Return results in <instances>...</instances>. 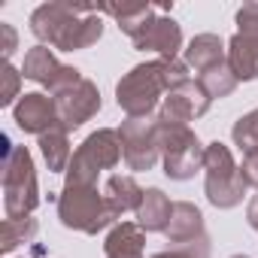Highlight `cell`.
<instances>
[{
  "label": "cell",
  "mask_w": 258,
  "mask_h": 258,
  "mask_svg": "<svg viewBox=\"0 0 258 258\" xmlns=\"http://www.w3.org/2000/svg\"><path fill=\"white\" fill-rule=\"evenodd\" d=\"M31 34L40 46L61 52H82L103 37V19L97 4H70V0H49L40 4L28 19Z\"/></svg>",
  "instance_id": "6da1fadb"
},
{
  "label": "cell",
  "mask_w": 258,
  "mask_h": 258,
  "mask_svg": "<svg viewBox=\"0 0 258 258\" xmlns=\"http://www.w3.org/2000/svg\"><path fill=\"white\" fill-rule=\"evenodd\" d=\"M188 64L185 61H146L131 67L118 82H115V103L127 118H149L158 115V103H164L167 91L188 82Z\"/></svg>",
  "instance_id": "7a4b0ae2"
},
{
  "label": "cell",
  "mask_w": 258,
  "mask_h": 258,
  "mask_svg": "<svg viewBox=\"0 0 258 258\" xmlns=\"http://www.w3.org/2000/svg\"><path fill=\"white\" fill-rule=\"evenodd\" d=\"M118 213L109 207L106 195L97 191V185H70L64 182L61 195H58V222L67 231H79V234H100L109 225H115Z\"/></svg>",
  "instance_id": "3957f363"
},
{
  "label": "cell",
  "mask_w": 258,
  "mask_h": 258,
  "mask_svg": "<svg viewBox=\"0 0 258 258\" xmlns=\"http://www.w3.org/2000/svg\"><path fill=\"white\" fill-rule=\"evenodd\" d=\"M124 158V149H121V137H118V127H97L94 134H88L79 149L73 152L70 158V167H67V179L70 185H97V176L103 170H112L118 167V161Z\"/></svg>",
  "instance_id": "277c9868"
},
{
  "label": "cell",
  "mask_w": 258,
  "mask_h": 258,
  "mask_svg": "<svg viewBox=\"0 0 258 258\" xmlns=\"http://www.w3.org/2000/svg\"><path fill=\"white\" fill-rule=\"evenodd\" d=\"M249 185L240 173V164L234 161L231 149L219 140L207 143L204 152V195L216 210H234L243 204Z\"/></svg>",
  "instance_id": "5b68a950"
},
{
  "label": "cell",
  "mask_w": 258,
  "mask_h": 258,
  "mask_svg": "<svg viewBox=\"0 0 258 258\" xmlns=\"http://www.w3.org/2000/svg\"><path fill=\"white\" fill-rule=\"evenodd\" d=\"M158 149H161L164 173L173 182L195 179V173L204 170L207 146L198 140V134L188 124H173V121H161L158 118Z\"/></svg>",
  "instance_id": "8992f818"
},
{
  "label": "cell",
  "mask_w": 258,
  "mask_h": 258,
  "mask_svg": "<svg viewBox=\"0 0 258 258\" xmlns=\"http://www.w3.org/2000/svg\"><path fill=\"white\" fill-rule=\"evenodd\" d=\"M40 185L37 170L28 146H16L10 158H4V213L7 219H25L34 216L40 207Z\"/></svg>",
  "instance_id": "52a82bcc"
},
{
  "label": "cell",
  "mask_w": 258,
  "mask_h": 258,
  "mask_svg": "<svg viewBox=\"0 0 258 258\" xmlns=\"http://www.w3.org/2000/svg\"><path fill=\"white\" fill-rule=\"evenodd\" d=\"M118 137H121L127 170L146 173V170H152L161 161V149H158V115L124 118L118 124Z\"/></svg>",
  "instance_id": "ba28073f"
},
{
  "label": "cell",
  "mask_w": 258,
  "mask_h": 258,
  "mask_svg": "<svg viewBox=\"0 0 258 258\" xmlns=\"http://www.w3.org/2000/svg\"><path fill=\"white\" fill-rule=\"evenodd\" d=\"M237 34L228 40V64L240 82L258 79V4L237 10Z\"/></svg>",
  "instance_id": "9c48e42d"
},
{
  "label": "cell",
  "mask_w": 258,
  "mask_h": 258,
  "mask_svg": "<svg viewBox=\"0 0 258 258\" xmlns=\"http://www.w3.org/2000/svg\"><path fill=\"white\" fill-rule=\"evenodd\" d=\"M170 249H185L198 258H210V237L204 228V213L191 201H173V216L164 228Z\"/></svg>",
  "instance_id": "30bf717a"
},
{
  "label": "cell",
  "mask_w": 258,
  "mask_h": 258,
  "mask_svg": "<svg viewBox=\"0 0 258 258\" xmlns=\"http://www.w3.org/2000/svg\"><path fill=\"white\" fill-rule=\"evenodd\" d=\"M55 100V109H58V124L64 127V131H76V127H82L85 121H91L97 112H100V91L91 79H82L79 85L67 88L64 94L52 97Z\"/></svg>",
  "instance_id": "8fae6325"
},
{
  "label": "cell",
  "mask_w": 258,
  "mask_h": 258,
  "mask_svg": "<svg viewBox=\"0 0 258 258\" xmlns=\"http://www.w3.org/2000/svg\"><path fill=\"white\" fill-rule=\"evenodd\" d=\"M131 43L137 52H155L164 61H176L179 52H185L182 49V25L173 16H155Z\"/></svg>",
  "instance_id": "7c38bea8"
},
{
  "label": "cell",
  "mask_w": 258,
  "mask_h": 258,
  "mask_svg": "<svg viewBox=\"0 0 258 258\" xmlns=\"http://www.w3.org/2000/svg\"><path fill=\"white\" fill-rule=\"evenodd\" d=\"M210 97L207 91L198 85V79H188L176 88L167 91L161 109H158V118L161 121H173V124H188V121H198L207 109H210Z\"/></svg>",
  "instance_id": "4fadbf2b"
},
{
  "label": "cell",
  "mask_w": 258,
  "mask_h": 258,
  "mask_svg": "<svg viewBox=\"0 0 258 258\" xmlns=\"http://www.w3.org/2000/svg\"><path fill=\"white\" fill-rule=\"evenodd\" d=\"M13 121L22 127L25 134H34V137H43L49 134L52 127H61L58 124V109H55V100L43 91H28L19 97V103L13 106Z\"/></svg>",
  "instance_id": "5bb4252c"
},
{
  "label": "cell",
  "mask_w": 258,
  "mask_h": 258,
  "mask_svg": "<svg viewBox=\"0 0 258 258\" xmlns=\"http://www.w3.org/2000/svg\"><path fill=\"white\" fill-rule=\"evenodd\" d=\"M146 231L137 222H115L103 240L106 258H146Z\"/></svg>",
  "instance_id": "9a60e30c"
},
{
  "label": "cell",
  "mask_w": 258,
  "mask_h": 258,
  "mask_svg": "<svg viewBox=\"0 0 258 258\" xmlns=\"http://www.w3.org/2000/svg\"><path fill=\"white\" fill-rule=\"evenodd\" d=\"M97 13L112 16L115 25H118V31L134 40V37L158 16V7L143 4V0H131V4H97Z\"/></svg>",
  "instance_id": "2e32d148"
},
{
  "label": "cell",
  "mask_w": 258,
  "mask_h": 258,
  "mask_svg": "<svg viewBox=\"0 0 258 258\" xmlns=\"http://www.w3.org/2000/svg\"><path fill=\"white\" fill-rule=\"evenodd\" d=\"M170 216H173V201H170L161 188H146V191H143V201H140V207H137V225H140L146 234H155V231L164 234Z\"/></svg>",
  "instance_id": "e0dca14e"
},
{
  "label": "cell",
  "mask_w": 258,
  "mask_h": 258,
  "mask_svg": "<svg viewBox=\"0 0 258 258\" xmlns=\"http://www.w3.org/2000/svg\"><path fill=\"white\" fill-rule=\"evenodd\" d=\"M182 55H185L182 61L188 64V70L204 73V70H210L213 64L225 61V58H228V49H225V40H222L219 34H198V37L185 46Z\"/></svg>",
  "instance_id": "ac0fdd59"
},
{
  "label": "cell",
  "mask_w": 258,
  "mask_h": 258,
  "mask_svg": "<svg viewBox=\"0 0 258 258\" xmlns=\"http://www.w3.org/2000/svg\"><path fill=\"white\" fill-rule=\"evenodd\" d=\"M143 191H146V188H140V182H137L134 176H127V173L109 176V179H106V188H103L109 207H112L118 216L131 213V210L137 213V207H140V201H143Z\"/></svg>",
  "instance_id": "d6986e66"
},
{
  "label": "cell",
  "mask_w": 258,
  "mask_h": 258,
  "mask_svg": "<svg viewBox=\"0 0 258 258\" xmlns=\"http://www.w3.org/2000/svg\"><path fill=\"white\" fill-rule=\"evenodd\" d=\"M37 146L43 152V161H46L49 173H67L73 152H70V137H67L64 127H52L49 134L37 137Z\"/></svg>",
  "instance_id": "ffe728a7"
},
{
  "label": "cell",
  "mask_w": 258,
  "mask_h": 258,
  "mask_svg": "<svg viewBox=\"0 0 258 258\" xmlns=\"http://www.w3.org/2000/svg\"><path fill=\"white\" fill-rule=\"evenodd\" d=\"M61 70V61L55 58V52L49 46H34L25 52V64H22V76L37 82V85H49L55 79V73Z\"/></svg>",
  "instance_id": "44dd1931"
},
{
  "label": "cell",
  "mask_w": 258,
  "mask_h": 258,
  "mask_svg": "<svg viewBox=\"0 0 258 258\" xmlns=\"http://www.w3.org/2000/svg\"><path fill=\"white\" fill-rule=\"evenodd\" d=\"M237 76H234V70H231V64H228V58L225 61H219V64H213L210 70H204V73H198V85L207 91V97L210 100H222V97H228V94H234V88H237Z\"/></svg>",
  "instance_id": "7402d4cb"
},
{
  "label": "cell",
  "mask_w": 258,
  "mask_h": 258,
  "mask_svg": "<svg viewBox=\"0 0 258 258\" xmlns=\"http://www.w3.org/2000/svg\"><path fill=\"white\" fill-rule=\"evenodd\" d=\"M40 231V222L34 216H25V219H4V228H0V252L10 255L13 249L25 246V243H34Z\"/></svg>",
  "instance_id": "603a6c76"
},
{
  "label": "cell",
  "mask_w": 258,
  "mask_h": 258,
  "mask_svg": "<svg viewBox=\"0 0 258 258\" xmlns=\"http://www.w3.org/2000/svg\"><path fill=\"white\" fill-rule=\"evenodd\" d=\"M231 140H234V146H237L243 155L252 152V149H258V109H252V112H246V115H240V118L234 121Z\"/></svg>",
  "instance_id": "cb8c5ba5"
},
{
  "label": "cell",
  "mask_w": 258,
  "mask_h": 258,
  "mask_svg": "<svg viewBox=\"0 0 258 258\" xmlns=\"http://www.w3.org/2000/svg\"><path fill=\"white\" fill-rule=\"evenodd\" d=\"M22 70H16L13 64H0V106H16L22 97L19 88H22Z\"/></svg>",
  "instance_id": "d4e9b609"
},
{
  "label": "cell",
  "mask_w": 258,
  "mask_h": 258,
  "mask_svg": "<svg viewBox=\"0 0 258 258\" xmlns=\"http://www.w3.org/2000/svg\"><path fill=\"white\" fill-rule=\"evenodd\" d=\"M16 49H19V34H16V28L7 25V22H0V58H4V64H10V58L16 55Z\"/></svg>",
  "instance_id": "484cf974"
},
{
  "label": "cell",
  "mask_w": 258,
  "mask_h": 258,
  "mask_svg": "<svg viewBox=\"0 0 258 258\" xmlns=\"http://www.w3.org/2000/svg\"><path fill=\"white\" fill-rule=\"evenodd\" d=\"M240 173H243V179H246V185H249V188H258V149H252V152H246V155H243Z\"/></svg>",
  "instance_id": "4316f807"
},
{
  "label": "cell",
  "mask_w": 258,
  "mask_h": 258,
  "mask_svg": "<svg viewBox=\"0 0 258 258\" xmlns=\"http://www.w3.org/2000/svg\"><path fill=\"white\" fill-rule=\"evenodd\" d=\"M246 222H249L252 231H258V195L246 204Z\"/></svg>",
  "instance_id": "83f0119b"
},
{
  "label": "cell",
  "mask_w": 258,
  "mask_h": 258,
  "mask_svg": "<svg viewBox=\"0 0 258 258\" xmlns=\"http://www.w3.org/2000/svg\"><path fill=\"white\" fill-rule=\"evenodd\" d=\"M149 258H198V255H191V252H185V249H164V252H155V255H149Z\"/></svg>",
  "instance_id": "f1b7e54d"
},
{
  "label": "cell",
  "mask_w": 258,
  "mask_h": 258,
  "mask_svg": "<svg viewBox=\"0 0 258 258\" xmlns=\"http://www.w3.org/2000/svg\"><path fill=\"white\" fill-rule=\"evenodd\" d=\"M231 258H249V255H231Z\"/></svg>",
  "instance_id": "f546056e"
}]
</instances>
